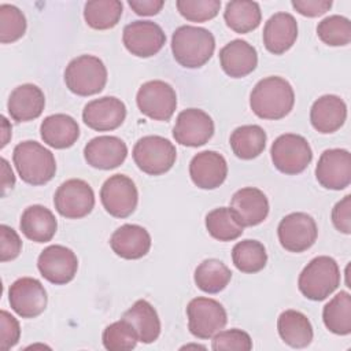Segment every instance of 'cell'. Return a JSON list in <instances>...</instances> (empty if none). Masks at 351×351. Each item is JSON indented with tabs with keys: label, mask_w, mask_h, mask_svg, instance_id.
Wrapping results in <instances>:
<instances>
[{
	"label": "cell",
	"mask_w": 351,
	"mask_h": 351,
	"mask_svg": "<svg viewBox=\"0 0 351 351\" xmlns=\"http://www.w3.org/2000/svg\"><path fill=\"white\" fill-rule=\"evenodd\" d=\"M293 104V88L285 78L277 75L258 81L250 95V107L262 119H281L291 112Z\"/></svg>",
	"instance_id": "6da1fadb"
},
{
	"label": "cell",
	"mask_w": 351,
	"mask_h": 351,
	"mask_svg": "<svg viewBox=\"0 0 351 351\" xmlns=\"http://www.w3.org/2000/svg\"><path fill=\"white\" fill-rule=\"evenodd\" d=\"M215 38L204 27L184 25L174 30L171 37V51L174 59L186 69H199L213 56Z\"/></svg>",
	"instance_id": "7a4b0ae2"
},
{
	"label": "cell",
	"mask_w": 351,
	"mask_h": 351,
	"mask_svg": "<svg viewBox=\"0 0 351 351\" xmlns=\"http://www.w3.org/2000/svg\"><path fill=\"white\" fill-rule=\"evenodd\" d=\"M12 162L21 180L34 186L49 182L56 173L53 154L33 140H26L15 145Z\"/></svg>",
	"instance_id": "3957f363"
},
{
	"label": "cell",
	"mask_w": 351,
	"mask_h": 351,
	"mask_svg": "<svg viewBox=\"0 0 351 351\" xmlns=\"http://www.w3.org/2000/svg\"><path fill=\"white\" fill-rule=\"evenodd\" d=\"M340 276L339 265L333 258L328 255L315 256L302 270L298 287L304 298L321 302L337 289Z\"/></svg>",
	"instance_id": "277c9868"
},
{
	"label": "cell",
	"mask_w": 351,
	"mask_h": 351,
	"mask_svg": "<svg viewBox=\"0 0 351 351\" xmlns=\"http://www.w3.org/2000/svg\"><path fill=\"white\" fill-rule=\"evenodd\" d=\"M64 82L74 95L92 96L104 89L107 84V69L97 56L81 55L70 60L66 66Z\"/></svg>",
	"instance_id": "5b68a950"
},
{
	"label": "cell",
	"mask_w": 351,
	"mask_h": 351,
	"mask_svg": "<svg viewBox=\"0 0 351 351\" xmlns=\"http://www.w3.org/2000/svg\"><path fill=\"white\" fill-rule=\"evenodd\" d=\"M132 155L137 167L149 176L167 173L177 159L174 144L162 136H144L138 138Z\"/></svg>",
	"instance_id": "8992f818"
},
{
	"label": "cell",
	"mask_w": 351,
	"mask_h": 351,
	"mask_svg": "<svg viewBox=\"0 0 351 351\" xmlns=\"http://www.w3.org/2000/svg\"><path fill=\"white\" fill-rule=\"evenodd\" d=\"M270 156L278 171L293 176L307 169L313 159V151L303 136L285 133L278 136L271 144Z\"/></svg>",
	"instance_id": "52a82bcc"
},
{
	"label": "cell",
	"mask_w": 351,
	"mask_h": 351,
	"mask_svg": "<svg viewBox=\"0 0 351 351\" xmlns=\"http://www.w3.org/2000/svg\"><path fill=\"white\" fill-rule=\"evenodd\" d=\"M189 332L197 339H211L228 322L223 306L211 298H195L186 306Z\"/></svg>",
	"instance_id": "ba28073f"
},
{
	"label": "cell",
	"mask_w": 351,
	"mask_h": 351,
	"mask_svg": "<svg viewBox=\"0 0 351 351\" xmlns=\"http://www.w3.org/2000/svg\"><path fill=\"white\" fill-rule=\"evenodd\" d=\"M136 103L145 117L154 121H169L177 108V95L170 84L152 80L138 88Z\"/></svg>",
	"instance_id": "9c48e42d"
},
{
	"label": "cell",
	"mask_w": 351,
	"mask_h": 351,
	"mask_svg": "<svg viewBox=\"0 0 351 351\" xmlns=\"http://www.w3.org/2000/svg\"><path fill=\"white\" fill-rule=\"evenodd\" d=\"M53 204L56 211L64 218H84L95 207V193L86 181L71 178L56 189Z\"/></svg>",
	"instance_id": "30bf717a"
},
{
	"label": "cell",
	"mask_w": 351,
	"mask_h": 351,
	"mask_svg": "<svg viewBox=\"0 0 351 351\" xmlns=\"http://www.w3.org/2000/svg\"><path fill=\"white\" fill-rule=\"evenodd\" d=\"M100 200L110 215L126 218L137 207L138 192L132 178L125 174H114L101 185Z\"/></svg>",
	"instance_id": "8fae6325"
},
{
	"label": "cell",
	"mask_w": 351,
	"mask_h": 351,
	"mask_svg": "<svg viewBox=\"0 0 351 351\" xmlns=\"http://www.w3.org/2000/svg\"><path fill=\"white\" fill-rule=\"evenodd\" d=\"M277 234L282 248L299 254L313 247L318 236V228L311 215L291 213L280 221Z\"/></svg>",
	"instance_id": "7c38bea8"
},
{
	"label": "cell",
	"mask_w": 351,
	"mask_h": 351,
	"mask_svg": "<svg viewBox=\"0 0 351 351\" xmlns=\"http://www.w3.org/2000/svg\"><path fill=\"white\" fill-rule=\"evenodd\" d=\"M11 308L22 318H36L47 308L48 296L44 285L33 277L15 280L8 289Z\"/></svg>",
	"instance_id": "4fadbf2b"
},
{
	"label": "cell",
	"mask_w": 351,
	"mask_h": 351,
	"mask_svg": "<svg viewBox=\"0 0 351 351\" xmlns=\"http://www.w3.org/2000/svg\"><path fill=\"white\" fill-rule=\"evenodd\" d=\"M40 274L55 285L70 282L78 270L77 255L64 245H48L41 251L37 259Z\"/></svg>",
	"instance_id": "5bb4252c"
},
{
	"label": "cell",
	"mask_w": 351,
	"mask_h": 351,
	"mask_svg": "<svg viewBox=\"0 0 351 351\" xmlns=\"http://www.w3.org/2000/svg\"><path fill=\"white\" fill-rule=\"evenodd\" d=\"M122 41L132 55L151 58L163 48L166 34L162 27L152 21H134L123 27Z\"/></svg>",
	"instance_id": "9a60e30c"
},
{
	"label": "cell",
	"mask_w": 351,
	"mask_h": 351,
	"mask_svg": "<svg viewBox=\"0 0 351 351\" xmlns=\"http://www.w3.org/2000/svg\"><path fill=\"white\" fill-rule=\"evenodd\" d=\"M315 178L321 186L341 191L351 182V155L347 149L332 148L321 154L315 166Z\"/></svg>",
	"instance_id": "2e32d148"
},
{
	"label": "cell",
	"mask_w": 351,
	"mask_h": 351,
	"mask_svg": "<svg viewBox=\"0 0 351 351\" xmlns=\"http://www.w3.org/2000/svg\"><path fill=\"white\" fill-rule=\"evenodd\" d=\"M214 134V121L199 108L181 111L173 128L174 140L185 147H200L208 143Z\"/></svg>",
	"instance_id": "e0dca14e"
},
{
	"label": "cell",
	"mask_w": 351,
	"mask_h": 351,
	"mask_svg": "<svg viewBox=\"0 0 351 351\" xmlns=\"http://www.w3.org/2000/svg\"><path fill=\"white\" fill-rule=\"evenodd\" d=\"M126 118L125 103L114 96L95 99L82 110L84 123L97 132H108L119 128Z\"/></svg>",
	"instance_id": "ac0fdd59"
},
{
	"label": "cell",
	"mask_w": 351,
	"mask_h": 351,
	"mask_svg": "<svg viewBox=\"0 0 351 351\" xmlns=\"http://www.w3.org/2000/svg\"><path fill=\"white\" fill-rule=\"evenodd\" d=\"M189 176L197 188L215 189L226 180L228 163L219 152L202 151L192 158Z\"/></svg>",
	"instance_id": "d6986e66"
},
{
	"label": "cell",
	"mask_w": 351,
	"mask_h": 351,
	"mask_svg": "<svg viewBox=\"0 0 351 351\" xmlns=\"http://www.w3.org/2000/svg\"><path fill=\"white\" fill-rule=\"evenodd\" d=\"M128 156V147L117 136H99L84 148L86 163L95 169L111 170L121 166Z\"/></svg>",
	"instance_id": "ffe728a7"
},
{
	"label": "cell",
	"mask_w": 351,
	"mask_h": 351,
	"mask_svg": "<svg viewBox=\"0 0 351 351\" xmlns=\"http://www.w3.org/2000/svg\"><path fill=\"white\" fill-rule=\"evenodd\" d=\"M296 38L298 22L289 12H276L265 23L263 44L274 55H281L291 49Z\"/></svg>",
	"instance_id": "44dd1931"
},
{
	"label": "cell",
	"mask_w": 351,
	"mask_h": 351,
	"mask_svg": "<svg viewBox=\"0 0 351 351\" xmlns=\"http://www.w3.org/2000/svg\"><path fill=\"white\" fill-rule=\"evenodd\" d=\"M111 250L123 259H140L151 248V236L145 228L134 223L119 226L110 237Z\"/></svg>",
	"instance_id": "7402d4cb"
},
{
	"label": "cell",
	"mask_w": 351,
	"mask_h": 351,
	"mask_svg": "<svg viewBox=\"0 0 351 351\" xmlns=\"http://www.w3.org/2000/svg\"><path fill=\"white\" fill-rule=\"evenodd\" d=\"M45 107L44 92L34 84L16 86L7 101L10 117L16 122H29L38 118Z\"/></svg>",
	"instance_id": "603a6c76"
},
{
	"label": "cell",
	"mask_w": 351,
	"mask_h": 351,
	"mask_svg": "<svg viewBox=\"0 0 351 351\" xmlns=\"http://www.w3.org/2000/svg\"><path fill=\"white\" fill-rule=\"evenodd\" d=\"M347 118V106L336 95H324L318 97L310 110V122L313 128L324 134L339 130Z\"/></svg>",
	"instance_id": "cb8c5ba5"
},
{
	"label": "cell",
	"mask_w": 351,
	"mask_h": 351,
	"mask_svg": "<svg viewBox=\"0 0 351 351\" xmlns=\"http://www.w3.org/2000/svg\"><path fill=\"white\" fill-rule=\"evenodd\" d=\"M230 208L237 214L243 226H256L269 214V200L266 195L254 186H245L234 192Z\"/></svg>",
	"instance_id": "d4e9b609"
},
{
	"label": "cell",
	"mask_w": 351,
	"mask_h": 351,
	"mask_svg": "<svg viewBox=\"0 0 351 351\" xmlns=\"http://www.w3.org/2000/svg\"><path fill=\"white\" fill-rule=\"evenodd\" d=\"M222 70L232 78H243L258 66L256 49L245 40H232L219 51Z\"/></svg>",
	"instance_id": "484cf974"
},
{
	"label": "cell",
	"mask_w": 351,
	"mask_h": 351,
	"mask_svg": "<svg viewBox=\"0 0 351 351\" xmlns=\"http://www.w3.org/2000/svg\"><path fill=\"white\" fill-rule=\"evenodd\" d=\"M43 141L56 149H64L74 145L80 137L77 121L67 114H53L44 118L40 126Z\"/></svg>",
	"instance_id": "4316f807"
},
{
	"label": "cell",
	"mask_w": 351,
	"mask_h": 351,
	"mask_svg": "<svg viewBox=\"0 0 351 351\" xmlns=\"http://www.w3.org/2000/svg\"><path fill=\"white\" fill-rule=\"evenodd\" d=\"M19 228L29 240L36 243H47L55 236L58 222L49 208L41 204H33L25 208L22 213Z\"/></svg>",
	"instance_id": "83f0119b"
},
{
	"label": "cell",
	"mask_w": 351,
	"mask_h": 351,
	"mask_svg": "<svg viewBox=\"0 0 351 351\" xmlns=\"http://www.w3.org/2000/svg\"><path fill=\"white\" fill-rule=\"evenodd\" d=\"M122 318L134 328L138 341L141 343H154L160 335V319L158 313L145 299L136 300L132 307L123 313Z\"/></svg>",
	"instance_id": "f1b7e54d"
},
{
	"label": "cell",
	"mask_w": 351,
	"mask_h": 351,
	"mask_svg": "<svg viewBox=\"0 0 351 351\" xmlns=\"http://www.w3.org/2000/svg\"><path fill=\"white\" fill-rule=\"evenodd\" d=\"M278 335L285 344L293 348H304L313 340L310 319L298 310H285L277 319Z\"/></svg>",
	"instance_id": "f546056e"
},
{
	"label": "cell",
	"mask_w": 351,
	"mask_h": 351,
	"mask_svg": "<svg viewBox=\"0 0 351 351\" xmlns=\"http://www.w3.org/2000/svg\"><path fill=\"white\" fill-rule=\"evenodd\" d=\"M266 140V132L259 125H243L232 132L229 143L237 158L250 160L263 152Z\"/></svg>",
	"instance_id": "4dcf8cb0"
},
{
	"label": "cell",
	"mask_w": 351,
	"mask_h": 351,
	"mask_svg": "<svg viewBox=\"0 0 351 351\" xmlns=\"http://www.w3.org/2000/svg\"><path fill=\"white\" fill-rule=\"evenodd\" d=\"M223 19L233 32L245 34L259 26L262 19L261 7L255 1L233 0L226 4Z\"/></svg>",
	"instance_id": "1f68e13d"
},
{
	"label": "cell",
	"mask_w": 351,
	"mask_h": 351,
	"mask_svg": "<svg viewBox=\"0 0 351 351\" xmlns=\"http://www.w3.org/2000/svg\"><path fill=\"white\" fill-rule=\"evenodd\" d=\"M206 229L211 237L219 241L236 240L244 232V226L230 207L211 210L206 215Z\"/></svg>",
	"instance_id": "d6a6232c"
},
{
	"label": "cell",
	"mask_w": 351,
	"mask_h": 351,
	"mask_svg": "<svg viewBox=\"0 0 351 351\" xmlns=\"http://www.w3.org/2000/svg\"><path fill=\"white\" fill-rule=\"evenodd\" d=\"M232 278L230 269L219 259H204L195 270L196 287L206 293H218L228 287Z\"/></svg>",
	"instance_id": "836d02e7"
},
{
	"label": "cell",
	"mask_w": 351,
	"mask_h": 351,
	"mask_svg": "<svg viewBox=\"0 0 351 351\" xmlns=\"http://www.w3.org/2000/svg\"><path fill=\"white\" fill-rule=\"evenodd\" d=\"M322 319L328 330L346 336L351 333V295L340 291L322 310Z\"/></svg>",
	"instance_id": "e575fe53"
},
{
	"label": "cell",
	"mask_w": 351,
	"mask_h": 351,
	"mask_svg": "<svg viewBox=\"0 0 351 351\" xmlns=\"http://www.w3.org/2000/svg\"><path fill=\"white\" fill-rule=\"evenodd\" d=\"M122 10L119 0H90L85 3L84 19L92 29L107 30L119 22Z\"/></svg>",
	"instance_id": "d590c367"
},
{
	"label": "cell",
	"mask_w": 351,
	"mask_h": 351,
	"mask_svg": "<svg viewBox=\"0 0 351 351\" xmlns=\"http://www.w3.org/2000/svg\"><path fill=\"white\" fill-rule=\"evenodd\" d=\"M232 261L241 273H258L267 263L266 248L258 240H241L232 250Z\"/></svg>",
	"instance_id": "8d00e7d4"
},
{
	"label": "cell",
	"mask_w": 351,
	"mask_h": 351,
	"mask_svg": "<svg viewBox=\"0 0 351 351\" xmlns=\"http://www.w3.org/2000/svg\"><path fill=\"white\" fill-rule=\"evenodd\" d=\"M317 34L326 45L344 47L351 41V22L343 15L326 16L318 23Z\"/></svg>",
	"instance_id": "74e56055"
},
{
	"label": "cell",
	"mask_w": 351,
	"mask_h": 351,
	"mask_svg": "<svg viewBox=\"0 0 351 351\" xmlns=\"http://www.w3.org/2000/svg\"><path fill=\"white\" fill-rule=\"evenodd\" d=\"M103 346L108 351H128L133 350L138 341L134 328L123 318L110 324L103 330Z\"/></svg>",
	"instance_id": "f35d334b"
},
{
	"label": "cell",
	"mask_w": 351,
	"mask_h": 351,
	"mask_svg": "<svg viewBox=\"0 0 351 351\" xmlns=\"http://www.w3.org/2000/svg\"><path fill=\"white\" fill-rule=\"evenodd\" d=\"M26 32V18L23 12L11 4L0 5V41L8 44L19 40Z\"/></svg>",
	"instance_id": "ab89813d"
},
{
	"label": "cell",
	"mask_w": 351,
	"mask_h": 351,
	"mask_svg": "<svg viewBox=\"0 0 351 351\" xmlns=\"http://www.w3.org/2000/svg\"><path fill=\"white\" fill-rule=\"evenodd\" d=\"M178 12L191 22H206L215 18L221 8L219 0H178Z\"/></svg>",
	"instance_id": "60d3db41"
},
{
	"label": "cell",
	"mask_w": 351,
	"mask_h": 351,
	"mask_svg": "<svg viewBox=\"0 0 351 351\" xmlns=\"http://www.w3.org/2000/svg\"><path fill=\"white\" fill-rule=\"evenodd\" d=\"M211 348L215 351L222 350H236V351H250L252 348V340L250 335L241 329H228L219 330L213 336Z\"/></svg>",
	"instance_id": "b9f144b4"
},
{
	"label": "cell",
	"mask_w": 351,
	"mask_h": 351,
	"mask_svg": "<svg viewBox=\"0 0 351 351\" xmlns=\"http://www.w3.org/2000/svg\"><path fill=\"white\" fill-rule=\"evenodd\" d=\"M22 250V240L18 233L8 225H0V261L8 262L15 259Z\"/></svg>",
	"instance_id": "7bdbcfd3"
},
{
	"label": "cell",
	"mask_w": 351,
	"mask_h": 351,
	"mask_svg": "<svg viewBox=\"0 0 351 351\" xmlns=\"http://www.w3.org/2000/svg\"><path fill=\"white\" fill-rule=\"evenodd\" d=\"M0 347L1 350L7 351L11 347H14L21 337V328L19 322L14 315H11L8 311L1 310L0 313Z\"/></svg>",
	"instance_id": "ee69618b"
},
{
	"label": "cell",
	"mask_w": 351,
	"mask_h": 351,
	"mask_svg": "<svg viewBox=\"0 0 351 351\" xmlns=\"http://www.w3.org/2000/svg\"><path fill=\"white\" fill-rule=\"evenodd\" d=\"M332 222L335 228L344 233H351V195H346L332 210Z\"/></svg>",
	"instance_id": "f6af8a7d"
},
{
	"label": "cell",
	"mask_w": 351,
	"mask_h": 351,
	"mask_svg": "<svg viewBox=\"0 0 351 351\" xmlns=\"http://www.w3.org/2000/svg\"><path fill=\"white\" fill-rule=\"evenodd\" d=\"M292 7L303 16L315 18L330 10V0H292Z\"/></svg>",
	"instance_id": "bcb514c9"
},
{
	"label": "cell",
	"mask_w": 351,
	"mask_h": 351,
	"mask_svg": "<svg viewBox=\"0 0 351 351\" xmlns=\"http://www.w3.org/2000/svg\"><path fill=\"white\" fill-rule=\"evenodd\" d=\"M129 7L141 16L156 15L165 5L163 0H129Z\"/></svg>",
	"instance_id": "7dc6e473"
},
{
	"label": "cell",
	"mask_w": 351,
	"mask_h": 351,
	"mask_svg": "<svg viewBox=\"0 0 351 351\" xmlns=\"http://www.w3.org/2000/svg\"><path fill=\"white\" fill-rule=\"evenodd\" d=\"M0 163H1V196H5L7 191L12 189L15 185V176L8 162L4 158L0 159Z\"/></svg>",
	"instance_id": "c3c4849f"
},
{
	"label": "cell",
	"mask_w": 351,
	"mask_h": 351,
	"mask_svg": "<svg viewBox=\"0 0 351 351\" xmlns=\"http://www.w3.org/2000/svg\"><path fill=\"white\" fill-rule=\"evenodd\" d=\"M1 130H3V140H1V148L7 145L8 138L11 137V126L8 125V121L5 119V117H1Z\"/></svg>",
	"instance_id": "681fc988"
}]
</instances>
